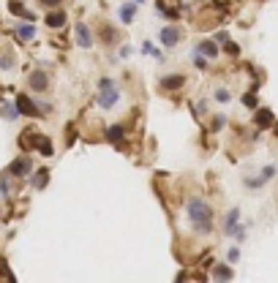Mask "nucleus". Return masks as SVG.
<instances>
[{"label": "nucleus", "mask_w": 278, "mask_h": 283, "mask_svg": "<svg viewBox=\"0 0 278 283\" xmlns=\"http://www.w3.org/2000/svg\"><path fill=\"white\" fill-rule=\"evenodd\" d=\"M188 215L194 221V229L199 234H207V231L213 229V207L207 204L205 199H194L188 204Z\"/></svg>", "instance_id": "f257e3e1"}, {"label": "nucleus", "mask_w": 278, "mask_h": 283, "mask_svg": "<svg viewBox=\"0 0 278 283\" xmlns=\"http://www.w3.org/2000/svg\"><path fill=\"white\" fill-rule=\"evenodd\" d=\"M98 87H101V93H98V106H101V109H112V106L118 104V98H120L115 82H112V79H101Z\"/></svg>", "instance_id": "f03ea898"}, {"label": "nucleus", "mask_w": 278, "mask_h": 283, "mask_svg": "<svg viewBox=\"0 0 278 283\" xmlns=\"http://www.w3.org/2000/svg\"><path fill=\"white\" fill-rule=\"evenodd\" d=\"M28 87L33 90V93H47V90H49V74H47V71H30Z\"/></svg>", "instance_id": "7ed1b4c3"}, {"label": "nucleus", "mask_w": 278, "mask_h": 283, "mask_svg": "<svg viewBox=\"0 0 278 283\" xmlns=\"http://www.w3.org/2000/svg\"><path fill=\"white\" fill-rule=\"evenodd\" d=\"M8 171H11L14 177H28L30 171H33V161H30L28 155H19V158H14L11 164H8Z\"/></svg>", "instance_id": "20e7f679"}, {"label": "nucleus", "mask_w": 278, "mask_h": 283, "mask_svg": "<svg viewBox=\"0 0 278 283\" xmlns=\"http://www.w3.org/2000/svg\"><path fill=\"white\" fill-rule=\"evenodd\" d=\"M17 109H19V114H25V117H38V114H41L36 101L28 98V95H17Z\"/></svg>", "instance_id": "39448f33"}, {"label": "nucleus", "mask_w": 278, "mask_h": 283, "mask_svg": "<svg viewBox=\"0 0 278 283\" xmlns=\"http://www.w3.org/2000/svg\"><path fill=\"white\" fill-rule=\"evenodd\" d=\"M74 38H77V47H82V49L93 47V33H90V28L85 22H79L77 28H74Z\"/></svg>", "instance_id": "423d86ee"}, {"label": "nucleus", "mask_w": 278, "mask_h": 283, "mask_svg": "<svg viewBox=\"0 0 278 283\" xmlns=\"http://www.w3.org/2000/svg\"><path fill=\"white\" fill-rule=\"evenodd\" d=\"M196 55L213 60L216 55H218V44H216V41H199V44H196Z\"/></svg>", "instance_id": "0eeeda50"}, {"label": "nucleus", "mask_w": 278, "mask_h": 283, "mask_svg": "<svg viewBox=\"0 0 278 283\" xmlns=\"http://www.w3.org/2000/svg\"><path fill=\"white\" fill-rule=\"evenodd\" d=\"M178 41H180V30L178 28H164L161 30V44H164V47H175Z\"/></svg>", "instance_id": "6e6552de"}, {"label": "nucleus", "mask_w": 278, "mask_h": 283, "mask_svg": "<svg viewBox=\"0 0 278 283\" xmlns=\"http://www.w3.org/2000/svg\"><path fill=\"white\" fill-rule=\"evenodd\" d=\"M237 221H240V212L237 210H229L224 218V234H235L237 231Z\"/></svg>", "instance_id": "1a4fd4ad"}, {"label": "nucleus", "mask_w": 278, "mask_h": 283, "mask_svg": "<svg viewBox=\"0 0 278 283\" xmlns=\"http://www.w3.org/2000/svg\"><path fill=\"white\" fill-rule=\"evenodd\" d=\"M183 74H169V77H164L161 79V87L164 90H178V87H183Z\"/></svg>", "instance_id": "9d476101"}, {"label": "nucleus", "mask_w": 278, "mask_h": 283, "mask_svg": "<svg viewBox=\"0 0 278 283\" xmlns=\"http://www.w3.org/2000/svg\"><path fill=\"white\" fill-rule=\"evenodd\" d=\"M254 123L259 125V128H270V125H273V112H270V109H256Z\"/></svg>", "instance_id": "9b49d317"}, {"label": "nucleus", "mask_w": 278, "mask_h": 283, "mask_svg": "<svg viewBox=\"0 0 278 283\" xmlns=\"http://www.w3.org/2000/svg\"><path fill=\"white\" fill-rule=\"evenodd\" d=\"M36 150H38V153H41V155H47V158H49V155L55 153V147H52V142H49V136H41V134H36Z\"/></svg>", "instance_id": "f8f14e48"}, {"label": "nucleus", "mask_w": 278, "mask_h": 283, "mask_svg": "<svg viewBox=\"0 0 278 283\" xmlns=\"http://www.w3.org/2000/svg\"><path fill=\"white\" fill-rule=\"evenodd\" d=\"M65 11H52V14H47V19H44V22H47V28H63L65 25Z\"/></svg>", "instance_id": "ddd939ff"}, {"label": "nucleus", "mask_w": 278, "mask_h": 283, "mask_svg": "<svg viewBox=\"0 0 278 283\" xmlns=\"http://www.w3.org/2000/svg\"><path fill=\"white\" fill-rule=\"evenodd\" d=\"M123 136H125L123 125H109V128H107V142H112V144H120Z\"/></svg>", "instance_id": "4468645a"}, {"label": "nucleus", "mask_w": 278, "mask_h": 283, "mask_svg": "<svg viewBox=\"0 0 278 283\" xmlns=\"http://www.w3.org/2000/svg\"><path fill=\"white\" fill-rule=\"evenodd\" d=\"M101 41L107 44V47H109V44H115V41H118V30H115L112 25H101Z\"/></svg>", "instance_id": "2eb2a0df"}, {"label": "nucleus", "mask_w": 278, "mask_h": 283, "mask_svg": "<svg viewBox=\"0 0 278 283\" xmlns=\"http://www.w3.org/2000/svg\"><path fill=\"white\" fill-rule=\"evenodd\" d=\"M213 278H216V281H232L235 275H232V270L226 264H216L213 267Z\"/></svg>", "instance_id": "dca6fc26"}, {"label": "nucleus", "mask_w": 278, "mask_h": 283, "mask_svg": "<svg viewBox=\"0 0 278 283\" xmlns=\"http://www.w3.org/2000/svg\"><path fill=\"white\" fill-rule=\"evenodd\" d=\"M8 11H11L14 17H25V19H33V14H30V11H25V6H22V3H19V0H11V3H8Z\"/></svg>", "instance_id": "f3484780"}, {"label": "nucleus", "mask_w": 278, "mask_h": 283, "mask_svg": "<svg viewBox=\"0 0 278 283\" xmlns=\"http://www.w3.org/2000/svg\"><path fill=\"white\" fill-rule=\"evenodd\" d=\"M17 35L22 38V41H33L36 28H33V25H17Z\"/></svg>", "instance_id": "a211bd4d"}, {"label": "nucleus", "mask_w": 278, "mask_h": 283, "mask_svg": "<svg viewBox=\"0 0 278 283\" xmlns=\"http://www.w3.org/2000/svg\"><path fill=\"white\" fill-rule=\"evenodd\" d=\"M47 183H49V171L47 169H41V171H36V174H33V188H47Z\"/></svg>", "instance_id": "6ab92c4d"}, {"label": "nucleus", "mask_w": 278, "mask_h": 283, "mask_svg": "<svg viewBox=\"0 0 278 283\" xmlns=\"http://www.w3.org/2000/svg\"><path fill=\"white\" fill-rule=\"evenodd\" d=\"M134 17H136V3H125V6L120 8V19H123V22H134Z\"/></svg>", "instance_id": "aec40b11"}, {"label": "nucleus", "mask_w": 278, "mask_h": 283, "mask_svg": "<svg viewBox=\"0 0 278 283\" xmlns=\"http://www.w3.org/2000/svg\"><path fill=\"white\" fill-rule=\"evenodd\" d=\"M0 114H3L6 120H17L19 109H17V104H3V106H0Z\"/></svg>", "instance_id": "412c9836"}, {"label": "nucleus", "mask_w": 278, "mask_h": 283, "mask_svg": "<svg viewBox=\"0 0 278 283\" xmlns=\"http://www.w3.org/2000/svg\"><path fill=\"white\" fill-rule=\"evenodd\" d=\"M14 65H17V57H14V52H11V49H8V52H3V55H0V68H3V71L14 68Z\"/></svg>", "instance_id": "4be33fe9"}, {"label": "nucleus", "mask_w": 278, "mask_h": 283, "mask_svg": "<svg viewBox=\"0 0 278 283\" xmlns=\"http://www.w3.org/2000/svg\"><path fill=\"white\" fill-rule=\"evenodd\" d=\"M11 171H6V174H0V194H3V196H8V194H11Z\"/></svg>", "instance_id": "5701e85b"}, {"label": "nucleus", "mask_w": 278, "mask_h": 283, "mask_svg": "<svg viewBox=\"0 0 278 283\" xmlns=\"http://www.w3.org/2000/svg\"><path fill=\"white\" fill-rule=\"evenodd\" d=\"M0 278H8V281H14V275H11V270H8V264H6V259L0 256Z\"/></svg>", "instance_id": "b1692460"}, {"label": "nucleus", "mask_w": 278, "mask_h": 283, "mask_svg": "<svg viewBox=\"0 0 278 283\" xmlns=\"http://www.w3.org/2000/svg\"><path fill=\"white\" fill-rule=\"evenodd\" d=\"M232 95H229V90H224V87H218L216 90V101H221V104H226V101H229Z\"/></svg>", "instance_id": "393cba45"}, {"label": "nucleus", "mask_w": 278, "mask_h": 283, "mask_svg": "<svg viewBox=\"0 0 278 283\" xmlns=\"http://www.w3.org/2000/svg\"><path fill=\"white\" fill-rule=\"evenodd\" d=\"M142 52H145V55H153V57H161V55H158V49H155L150 41H145V44H142Z\"/></svg>", "instance_id": "a878e982"}, {"label": "nucleus", "mask_w": 278, "mask_h": 283, "mask_svg": "<svg viewBox=\"0 0 278 283\" xmlns=\"http://www.w3.org/2000/svg\"><path fill=\"white\" fill-rule=\"evenodd\" d=\"M243 104H246V106H251V109H254V106H256V95H254V93L243 95Z\"/></svg>", "instance_id": "bb28decb"}, {"label": "nucleus", "mask_w": 278, "mask_h": 283, "mask_svg": "<svg viewBox=\"0 0 278 283\" xmlns=\"http://www.w3.org/2000/svg\"><path fill=\"white\" fill-rule=\"evenodd\" d=\"M38 3H41L44 8H58L60 3H63V0H38Z\"/></svg>", "instance_id": "cd10ccee"}, {"label": "nucleus", "mask_w": 278, "mask_h": 283, "mask_svg": "<svg viewBox=\"0 0 278 283\" xmlns=\"http://www.w3.org/2000/svg\"><path fill=\"white\" fill-rule=\"evenodd\" d=\"M216 41L226 44V41H229V33H226V30H218V33H216Z\"/></svg>", "instance_id": "c85d7f7f"}, {"label": "nucleus", "mask_w": 278, "mask_h": 283, "mask_svg": "<svg viewBox=\"0 0 278 283\" xmlns=\"http://www.w3.org/2000/svg\"><path fill=\"white\" fill-rule=\"evenodd\" d=\"M273 174H276V166H267V169L262 171V180H270Z\"/></svg>", "instance_id": "c756f323"}, {"label": "nucleus", "mask_w": 278, "mask_h": 283, "mask_svg": "<svg viewBox=\"0 0 278 283\" xmlns=\"http://www.w3.org/2000/svg\"><path fill=\"white\" fill-rule=\"evenodd\" d=\"M226 52H232V55H240V47H237V44H232V41H226Z\"/></svg>", "instance_id": "7c9ffc66"}, {"label": "nucleus", "mask_w": 278, "mask_h": 283, "mask_svg": "<svg viewBox=\"0 0 278 283\" xmlns=\"http://www.w3.org/2000/svg\"><path fill=\"white\" fill-rule=\"evenodd\" d=\"M224 120H226L224 114H218V117L213 120V128H216V131H218V128H224Z\"/></svg>", "instance_id": "2f4dec72"}, {"label": "nucleus", "mask_w": 278, "mask_h": 283, "mask_svg": "<svg viewBox=\"0 0 278 283\" xmlns=\"http://www.w3.org/2000/svg\"><path fill=\"white\" fill-rule=\"evenodd\" d=\"M237 259H240V251H237V248H232V251H229V261H237Z\"/></svg>", "instance_id": "473e14b6"}]
</instances>
